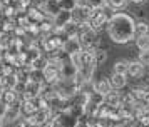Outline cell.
I'll use <instances>...</instances> for the list:
<instances>
[{
	"label": "cell",
	"instance_id": "obj_1",
	"mask_svg": "<svg viewBox=\"0 0 149 127\" xmlns=\"http://www.w3.org/2000/svg\"><path fill=\"white\" fill-rule=\"evenodd\" d=\"M134 27L136 22L127 13H114L107 22L109 37L117 44H127L131 39H134Z\"/></svg>",
	"mask_w": 149,
	"mask_h": 127
},
{
	"label": "cell",
	"instance_id": "obj_2",
	"mask_svg": "<svg viewBox=\"0 0 149 127\" xmlns=\"http://www.w3.org/2000/svg\"><path fill=\"white\" fill-rule=\"evenodd\" d=\"M77 39H79L82 47H86V49H94L95 44H97V32H95L94 28H91L89 24H86V25H81Z\"/></svg>",
	"mask_w": 149,
	"mask_h": 127
},
{
	"label": "cell",
	"instance_id": "obj_3",
	"mask_svg": "<svg viewBox=\"0 0 149 127\" xmlns=\"http://www.w3.org/2000/svg\"><path fill=\"white\" fill-rule=\"evenodd\" d=\"M91 17H92V8L89 5H86V3H79L72 10V20H74L75 24H79V25L89 24Z\"/></svg>",
	"mask_w": 149,
	"mask_h": 127
},
{
	"label": "cell",
	"instance_id": "obj_4",
	"mask_svg": "<svg viewBox=\"0 0 149 127\" xmlns=\"http://www.w3.org/2000/svg\"><path fill=\"white\" fill-rule=\"evenodd\" d=\"M70 22H72V12H70V10H64V8H62L61 12H59L54 19H52V27H54L55 32H61L62 28L67 25V24H70Z\"/></svg>",
	"mask_w": 149,
	"mask_h": 127
},
{
	"label": "cell",
	"instance_id": "obj_5",
	"mask_svg": "<svg viewBox=\"0 0 149 127\" xmlns=\"http://www.w3.org/2000/svg\"><path fill=\"white\" fill-rule=\"evenodd\" d=\"M62 50H64V53L67 57H70L74 53H81L82 45H81V42H79V39H67L64 42V45H62Z\"/></svg>",
	"mask_w": 149,
	"mask_h": 127
},
{
	"label": "cell",
	"instance_id": "obj_6",
	"mask_svg": "<svg viewBox=\"0 0 149 127\" xmlns=\"http://www.w3.org/2000/svg\"><path fill=\"white\" fill-rule=\"evenodd\" d=\"M146 74V65H142L139 60H134V62H129V70L127 75H131L132 79H141L142 75Z\"/></svg>",
	"mask_w": 149,
	"mask_h": 127
},
{
	"label": "cell",
	"instance_id": "obj_7",
	"mask_svg": "<svg viewBox=\"0 0 149 127\" xmlns=\"http://www.w3.org/2000/svg\"><path fill=\"white\" fill-rule=\"evenodd\" d=\"M22 115V109L19 104H12V105H7V110H5V115H3V120H17Z\"/></svg>",
	"mask_w": 149,
	"mask_h": 127
},
{
	"label": "cell",
	"instance_id": "obj_8",
	"mask_svg": "<svg viewBox=\"0 0 149 127\" xmlns=\"http://www.w3.org/2000/svg\"><path fill=\"white\" fill-rule=\"evenodd\" d=\"M104 105L116 109L117 105H121V95H119L117 92H114V90H111L109 94L104 95Z\"/></svg>",
	"mask_w": 149,
	"mask_h": 127
},
{
	"label": "cell",
	"instance_id": "obj_9",
	"mask_svg": "<svg viewBox=\"0 0 149 127\" xmlns=\"http://www.w3.org/2000/svg\"><path fill=\"white\" fill-rule=\"evenodd\" d=\"M127 75H119V74H112V77L109 79L111 82V87L114 89V90H119V89H124L126 84H127V79H126Z\"/></svg>",
	"mask_w": 149,
	"mask_h": 127
},
{
	"label": "cell",
	"instance_id": "obj_10",
	"mask_svg": "<svg viewBox=\"0 0 149 127\" xmlns=\"http://www.w3.org/2000/svg\"><path fill=\"white\" fill-rule=\"evenodd\" d=\"M62 10L61 3H59V0H45V3H44V12L49 13V15H57V13Z\"/></svg>",
	"mask_w": 149,
	"mask_h": 127
},
{
	"label": "cell",
	"instance_id": "obj_11",
	"mask_svg": "<svg viewBox=\"0 0 149 127\" xmlns=\"http://www.w3.org/2000/svg\"><path fill=\"white\" fill-rule=\"evenodd\" d=\"M139 37H149V24L148 22H136L134 27V39H139Z\"/></svg>",
	"mask_w": 149,
	"mask_h": 127
},
{
	"label": "cell",
	"instance_id": "obj_12",
	"mask_svg": "<svg viewBox=\"0 0 149 127\" xmlns=\"http://www.w3.org/2000/svg\"><path fill=\"white\" fill-rule=\"evenodd\" d=\"M94 90L97 94H101V95H106V94H109L111 90H112V87H111V82H109V80L101 79L99 82L94 84Z\"/></svg>",
	"mask_w": 149,
	"mask_h": 127
},
{
	"label": "cell",
	"instance_id": "obj_13",
	"mask_svg": "<svg viewBox=\"0 0 149 127\" xmlns=\"http://www.w3.org/2000/svg\"><path fill=\"white\" fill-rule=\"evenodd\" d=\"M129 70V62L127 60H117L114 64V74H119V75H127Z\"/></svg>",
	"mask_w": 149,
	"mask_h": 127
},
{
	"label": "cell",
	"instance_id": "obj_14",
	"mask_svg": "<svg viewBox=\"0 0 149 127\" xmlns=\"http://www.w3.org/2000/svg\"><path fill=\"white\" fill-rule=\"evenodd\" d=\"M136 45L141 52H149V37H139L136 39Z\"/></svg>",
	"mask_w": 149,
	"mask_h": 127
},
{
	"label": "cell",
	"instance_id": "obj_15",
	"mask_svg": "<svg viewBox=\"0 0 149 127\" xmlns=\"http://www.w3.org/2000/svg\"><path fill=\"white\" fill-rule=\"evenodd\" d=\"M106 3H107V0H87V5L92 10H101L106 7Z\"/></svg>",
	"mask_w": 149,
	"mask_h": 127
},
{
	"label": "cell",
	"instance_id": "obj_16",
	"mask_svg": "<svg viewBox=\"0 0 149 127\" xmlns=\"http://www.w3.org/2000/svg\"><path fill=\"white\" fill-rule=\"evenodd\" d=\"M126 2L127 0H107V5L112 10H119V8H122V7L126 5Z\"/></svg>",
	"mask_w": 149,
	"mask_h": 127
},
{
	"label": "cell",
	"instance_id": "obj_17",
	"mask_svg": "<svg viewBox=\"0 0 149 127\" xmlns=\"http://www.w3.org/2000/svg\"><path fill=\"white\" fill-rule=\"evenodd\" d=\"M94 57H95V62H97V64H102L107 55H106V52L101 50V49H94Z\"/></svg>",
	"mask_w": 149,
	"mask_h": 127
},
{
	"label": "cell",
	"instance_id": "obj_18",
	"mask_svg": "<svg viewBox=\"0 0 149 127\" xmlns=\"http://www.w3.org/2000/svg\"><path fill=\"white\" fill-rule=\"evenodd\" d=\"M139 62L142 65H149V52H141L139 55Z\"/></svg>",
	"mask_w": 149,
	"mask_h": 127
},
{
	"label": "cell",
	"instance_id": "obj_19",
	"mask_svg": "<svg viewBox=\"0 0 149 127\" xmlns=\"http://www.w3.org/2000/svg\"><path fill=\"white\" fill-rule=\"evenodd\" d=\"M141 84H142V89L149 87V74H144V75L141 77Z\"/></svg>",
	"mask_w": 149,
	"mask_h": 127
},
{
	"label": "cell",
	"instance_id": "obj_20",
	"mask_svg": "<svg viewBox=\"0 0 149 127\" xmlns=\"http://www.w3.org/2000/svg\"><path fill=\"white\" fill-rule=\"evenodd\" d=\"M75 127H91V124H89V122H86V120H77Z\"/></svg>",
	"mask_w": 149,
	"mask_h": 127
},
{
	"label": "cell",
	"instance_id": "obj_21",
	"mask_svg": "<svg viewBox=\"0 0 149 127\" xmlns=\"http://www.w3.org/2000/svg\"><path fill=\"white\" fill-rule=\"evenodd\" d=\"M131 2H134V3H142L144 0H131Z\"/></svg>",
	"mask_w": 149,
	"mask_h": 127
},
{
	"label": "cell",
	"instance_id": "obj_22",
	"mask_svg": "<svg viewBox=\"0 0 149 127\" xmlns=\"http://www.w3.org/2000/svg\"><path fill=\"white\" fill-rule=\"evenodd\" d=\"M91 127H104V126H102V124H92Z\"/></svg>",
	"mask_w": 149,
	"mask_h": 127
},
{
	"label": "cell",
	"instance_id": "obj_23",
	"mask_svg": "<svg viewBox=\"0 0 149 127\" xmlns=\"http://www.w3.org/2000/svg\"><path fill=\"white\" fill-rule=\"evenodd\" d=\"M3 126V119H0V127Z\"/></svg>",
	"mask_w": 149,
	"mask_h": 127
}]
</instances>
